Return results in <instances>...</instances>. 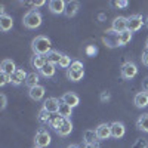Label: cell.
Listing matches in <instances>:
<instances>
[{"instance_id":"cell-1","label":"cell","mask_w":148,"mask_h":148,"mask_svg":"<svg viewBox=\"0 0 148 148\" xmlns=\"http://www.w3.org/2000/svg\"><path fill=\"white\" fill-rule=\"evenodd\" d=\"M31 47L34 51V55H47L51 52V40L46 36H37L31 43Z\"/></svg>"},{"instance_id":"cell-2","label":"cell","mask_w":148,"mask_h":148,"mask_svg":"<svg viewBox=\"0 0 148 148\" xmlns=\"http://www.w3.org/2000/svg\"><path fill=\"white\" fill-rule=\"evenodd\" d=\"M24 25L27 28H37L42 24V15L37 10H28L25 15H24Z\"/></svg>"},{"instance_id":"cell-3","label":"cell","mask_w":148,"mask_h":148,"mask_svg":"<svg viewBox=\"0 0 148 148\" xmlns=\"http://www.w3.org/2000/svg\"><path fill=\"white\" fill-rule=\"evenodd\" d=\"M34 144L39 148L47 147L49 144H51V135H49V132L46 129H39L37 133H36V136H34Z\"/></svg>"},{"instance_id":"cell-4","label":"cell","mask_w":148,"mask_h":148,"mask_svg":"<svg viewBox=\"0 0 148 148\" xmlns=\"http://www.w3.org/2000/svg\"><path fill=\"white\" fill-rule=\"evenodd\" d=\"M136 74H138V68L133 62H125L121 65V76L125 79L130 80V79H133L135 76H136Z\"/></svg>"},{"instance_id":"cell-5","label":"cell","mask_w":148,"mask_h":148,"mask_svg":"<svg viewBox=\"0 0 148 148\" xmlns=\"http://www.w3.org/2000/svg\"><path fill=\"white\" fill-rule=\"evenodd\" d=\"M142 22H144V19H142L141 15H132V16H129L127 18V30L132 31V33L138 31L142 27Z\"/></svg>"},{"instance_id":"cell-6","label":"cell","mask_w":148,"mask_h":148,"mask_svg":"<svg viewBox=\"0 0 148 148\" xmlns=\"http://www.w3.org/2000/svg\"><path fill=\"white\" fill-rule=\"evenodd\" d=\"M127 30V18L125 16H117L114 21H113V31L116 33H123Z\"/></svg>"},{"instance_id":"cell-7","label":"cell","mask_w":148,"mask_h":148,"mask_svg":"<svg viewBox=\"0 0 148 148\" xmlns=\"http://www.w3.org/2000/svg\"><path fill=\"white\" fill-rule=\"evenodd\" d=\"M125 125L120 121H114L113 125H111V136L116 138V139H120L125 136Z\"/></svg>"},{"instance_id":"cell-8","label":"cell","mask_w":148,"mask_h":148,"mask_svg":"<svg viewBox=\"0 0 148 148\" xmlns=\"http://www.w3.org/2000/svg\"><path fill=\"white\" fill-rule=\"evenodd\" d=\"M59 101L56 99V98H47V99L45 101V104H43V110H46V111H49L51 114H55V113H58V110H59Z\"/></svg>"},{"instance_id":"cell-9","label":"cell","mask_w":148,"mask_h":148,"mask_svg":"<svg viewBox=\"0 0 148 148\" xmlns=\"http://www.w3.org/2000/svg\"><path fill=\"white\" fill-rule=\"evenodd\" d=\"M96 135H98V139H108L111 136V125H107V123H102L96 127Z\"/></svg>"},{"instance_id":"cell-10","label":"cell","mask_w":148,"mask_h":148,"mask_svg":"<svg viewBox=\"0 0 148 148\" xmlns=\"http://www.w3.org/2000/svg\"><path fill=\"white\" fill-rule=\"evenodd\" d=\"M25 79H27V73L24 71V68H16L15 73L10 76V82L14 83L15 86H19L22 82L25 83Z\"/></svg>"},{"instance_id":"cell-11","label":"cell","mask_w":148,"mask_h":148,"mask_svg":"<svg viewBox=\"0 0 148 148\" xmlns=\"http://www.w3.org/2000/svg\"><path fill=\"white\" fill-rule=\"evenodd\" d=\"M65 2L64 0H52V2H49V9H51L52 14H64L65 12Z\"/></svg>"},{"instance_id":"cell-12","label":"cell","mask_w":148,"mask_h":148,"mask_svg":"<svg viewBox=\"0 0 148 148\" xmlns=\"http://www.w3.org/2000/svg\"><path fill=\"white\" fill-rule=\"evenodd\" d=\"M135 105L138 108H145L148 105V92H139L135 95V99H133Z\"/></svg>"},{"instance_id":"cell-13","label":"cell","mask_w":148,"mask_h":148,"mask_svg":"<svg viewBox=\"0 0 148 148\" xmlns=\"http://www.w3.org/2000/svg\"><path fill=\"white\" fill-rule=\"evenodd\" d=\"M62 102L74 108V107H77V105H79L80 99H79V96H77L76 93H73V92H67V93L62 96Z\"/></svg>"},{"instance_id":"cell-14","label":"cell","mask_w":148,"mask_h":148,"mask_svg":"<svg viewBox=\"0 0 148 148\" xmlns=\"http://www.w3.org/2000/svg\"><path fill=\"white\" fill-rule=\"evenodd\" d=\"M14 27V19H12L9 15H0V30L3 33L12 30Z\"/></svg>"},{"instance_id":"cell-15","label":"cell","mask_w":148,"mask_h":148,"mask_svg":"<svg viewBox=\"0 0 148 148\" xmlns=\"http://www.w3.org/2000/svg\"><path fill=\"white\" fill-rule=\"evenodd\" d=\"M15 70H16V67H15V64H14V61H12V59L2 61V65H0V71H2V73L12 76V74L15 73Z\"/></svg>"},{"instance_id":"cell-16","label":"cell","mask_w":148,"mask_h":148,"mask_svg":"<svg viewBox=\"0 0 148 148\" xmlns=\"http://www.w3.org/2000/svg\"><path fill=\"white\" fill-rule=\"evenodd\" d=\"M28 93H30V98H31V99L40 101L42 98L45 96V88H43V86H40V84H37V86H34V88L30 89Z\"/></svg>"},{"instance_id":"cell-17","label":"cell","mask_w":148,"mask_h":148,"mask_svg":"<svg viewBox=\"0 0 148 148\" xmlns=\"http://www.w3.org/2000/svg\"><path fill=\"white\" fill-rule=\"evenodd\" d=\"M79 2H74V0H73V2H67V5H65V12H64V14L68 16V18H71V16H74V15H76L77 14V10H79Z\"/></svg>"},{"instance_id":"cell-18","label":"cell","mask_w":148,"mask_h":148,"mask_svg":"<svg viewBox=\"0 0 148 148\" xmlns=\"http://www.w3.org/2000/svg\"><path fill=\"white\" fill-rule=\"evenodd\" d=\"M71 130H73V125H71V121H70L68 119H65V120H64V123L61 125V127L56 130V133L59 135V136H67V135H70V133H71Z\"/></svg>"},{"instance_id":"cell-19","label":"cell","mask_w":148,"mask_h":148,"mask_svg":"<svg viewBox=\"0 0 148 148\" xmlns=\"http://www.w3.org/2000/svg\"><path fill=\"white\" fill-rule=\"evenodd\" d=\"M31 64H33L34 68L42 70V68L47 64V59H46L45 55H34V56H33V61H31Z\"/></svg>"},{"instance_id":"cell-20","label":"cell","mask_w":148,"mask_h":148,"mask_svg":"<svg viewBox=\"0 0 148 148\" xmlns=\"http://www.w3.org/2000/svg\"><path fill=\"white\" fill-rule=\"evenodd\" d=\"M130 39H132V31L126 30V31H123V33H120L117 36V40L116 42H117L119 46H125V45H127L130 42Z\"/></svg>"},{"instance_id":"cell-21","label":"cell","mask_w":148,"mask_h":148,"mask_svg":"<svg viewBox=\"0 0 148 148\" xmlns=\"http://www.w3.org/2000/svg\"><path fill=\"white\" fill-rule=\"evenodd\" d=\"M67 76L71 82H80L84 76V70H71V68H68Z\"/></svg>"},{"instance_id":"cell-22","label":"cell","mask_w":148,"mask_h":148,"mask_svg":"<svg viewBox=\"0 0 148 148\" xmlns=\"http://www.w3.org/2000/svg\"><path fill=\"white\" fill-rule=\"evenodd\" d=\"M64 117H61L58 113H55V114H52L51 116V120H49V125H51V127H53L55 130H58L59 127H61V125L64 123Z\"/></svg>"},{"instance_id":"cell-23","label":"cell","mask_w":148,"mask_h":148,"mask_svg":"<svg viewBox=\"0 0 148 148\" xmlns=\"http://www.w3.org/2000/svg\"><path fill=\"white\" fill-rule=\"evenodd\" d=\"M58 114H59L61 117H64V119L71 117V114H73V107H70V105H67V104H64V102H61L59 110H58Z\"/></svg>"},{"instance_id":"cell-24","label":"cell","mask_w":148,"mask_h":148,"mask_svg":"<svg viewBox=\"0 0 148 148\" xmlns=\"http://www.w3.org/2000/svg\"><path fill=\"white\" fill-rule=\"evenodd\" d=\"M96 139H98L96 130H86L84 132V142H86V145H96L95 144Z\"/></svg>"},{"instance_id":"cell-25","label":"cell","mask_w":148,"mask_h":148,"mask_svg":"<svg viewBox=\"0 0 148 148\" xmlns=\"http://www.w3.org/2000/svg\"><path fill=\"white\" fill-rule=\"evenodd\" d=\"M25 84L28 86V88H34V86L39 84V76H37V73L33 71V73H28L27 74V79H25Z\"/></svg>"},{"instance_id":"cell-26","label":"cell","mask_w":148,"mask_h":148,"mask_svg":"<svg viewBox=\"0 0 148 148\" xmlns=\"http://www.w3.org/2000/svg\"><path fill=\"white\" fill-rule=\"evenodd\" d=\"M61 58H62V55H61L59 52H56V51H51L47 55H46V59H47V62H51V64H59V61H61Z\"/></svg>"},{"instance_id":"cell-27","label":"cell","mask_w":148,"mask_h":148,"mask_svg":"<svg viewBox=\"0 0 148 148\" xmlns=\"http://www.w3.org/2000/svg\"><path fill=\"white\" fill-rule=\"evenodd\" d=\"M136 126H138V129H141V130H144V132L148 133V114L139 116V119L136 121Z\"/></svg>"},{"instance_id":"cell-28","label":"cell","mask_w":148,"mask_h":148,"mask_svg":"<svg viewBox=\"0 0 148 148\" xmlns=\"http://www.w3.org/2000/svg\"><path fill=\"white\" fill-rule=\"evenodd\" d=\"M40 73L43 74L45 77H53V74H55V65L51 64V62H47V64L40 70Z\"/></svg>"},{"instance_id":"cell-29","label":"cell","mask_w":148,"mask_h":148,"mask_svg":"<svg viewBox=\"0 0 148 148\" xmlns=\"http://www.w3.org/2000/svg\"><path fill=\"white\" fill-rule=\"evenodd\" d=\"M51 113L49 111H46V110H42L40 113H39V120L42 121V123H47L49 125V120H51Z\"/></svg>"},{"instance_id":"cell-30","label":"cell","mask_w":148,"mask_h":148,"mask_svg":"<svg viewBox=\"0 0 148 148\" xmlns=\"http://www.w3.org/2000/svg\"><path fill=\"white\" fill-rule=\"evenodd\" d=\"M71 64H73V62H71L70 56H67V55H62V58H61V61H59V67H62V68H68Z\"/></svg>"},{"instance_id":"cell-31","label":"cell","mask_w":148,"mask_h":148,"mask_svg":"<svg viewBox=\"0 0 148 148\" xmlns=\"http://www.w3.org/2000/svg\"><path fill=\"white\" fill-rule=\"evenodd\" d=\"M9 82H10V76H9V74L2 73V76H0V86H5V84L9 83Z\"/></svg>"},{"instance_id":"cell-32","label":"cell","mask_w":148,"mask_h":148,"mask_svg":"<svg viewBox=\"0 0 148 148\" xmlns=\"http://www.w3.org/2000/svg\"><path fill=\"white\" fill-rule=\"evenodd\" d=\"M147 147H148V144H147L145 139H138L133 145V148H147Z\"/></svg>"},{"instance_id":"cell-33","label":"cell","mask_w":148,"mask_h":148,"mask_svg":"<svg viewBox=\"0 0 148 148\" xmlns=\"http://www.w3.org/2000/svg\"><path fill=\"white\" fill-rule=\"evenodd\" d=\"M71 70H83V64L80 62V61H74V62L70 65Z\"/></svg>"},{"instance_id":"cell-34","label":"cell","mask_w":148,"mask_h":148,"mask_svg":"<svg viewBox=\"0 0 148 148\" xmlns=\"http://www.w3.org/2000/svg\"><path fill=\"white\" fill-rule=\"evenodd\" d=\"M142 64L148 67V51H145V52L142 53Z\"/></svg>"},{"instance_id":"cell-35","label":"cell","mask_w":148,"mask_h":148,"mask_svg":"<svg viewBox=\"0 0 148 148\" xmlns=\"http://www.w3.org/2000/svg\"><path fill=\"white\" fill-rule=\"evenodd\" d=\"M110 99V92H102V95H101V101H108Z\"/></svg>"},{"instance_id":"cell-36","label":"cell","mask_w":148,"mask_h":148,"mask_svg":"<svg viewBox=\"0 0 148 148\" xmlns=\"http://www.w3.org/2000/svg\"><path fill=\"white\" fill-rule=\"evenodd\" d=\"M31 5H33V6H36V8H39V6H43V5H45V2H43V0H39V2H33Z\"/></svg>"},{"instance_id":"cell-37","label":"cell","mask_w":148,"mask_h":148,"mask_svg":"<svg viewBox=\"0 0 148 148\" xmlns=\"http://www.w3.org/2000/svg\"><path fill=\"white\" fill-rule=\"evenodd\" d=\"M0 99H2V108H5L6 107V96L2 95V96H0Z\"/></svg>"},{"instance_id":"cell-38","label":"cell","mask_w":148,"mask_h":148,"mask_svg":"<svg viewBox=\"0 0 148 148\" xmlns=\"http://www.w3.org/2000/svg\"><path fill=\"white\" fill-rule=\"evenodd\" d=\"M117 6H121V8H125V6H127V2H119V3H117Z\"/></svg>"},{"instance_id":"cell-39","label":"cell","mask_w":148,"mask_h":148,"mask_svg":"<svg viewBox=\"0 0 148 148\" xmlns=\"http://www.w3.org/2000/svg\"><path fill=\"white\" fill-rule=\"evenodd\" d=\"M144 89H145V92L148 90V79H145V82H144Z\"/></svg>"},{"instance_id":"cell-40","label":"cell","mask_w":148,"mask_h":148,"mask_svg":"<svg viewBox=\"0 0 148 148\" xmlns=\"http://www.w3.org/2000/svg\"><path fill=\"white\" fill-rule=\"evenodd\" d=\"M84 148H96V145H86Z\"/></svg>"},{"instance_id":"cell-41","label":"cell","mask_w":148,"mask_h":148,"mask_svg":"<svg viewBox=\"0 0 148 148\" xmlns=\"http://www.w3.org/2000/svg\"><path fill=\"white\" fill-rule=\"evenodd\" d=\"M145 51H148V39H147V42H145Z\"/></svg>"},{"instance_id":"cell-42","label":"cell","mask_w":148,"mask_h":148,"mask_svg":"<svg viewBox=\"0 0 148 148\" xmlns=\"http://www.w3.org/2000/svg\"><path fill=\"white\" fill-rule=\"evenodd\" d=\"M68 148H79V147H77V145H70Z\"/></svg>"},{"instance_id":"cell-43","label":"cell","mask_w":148,"mask_h":148,"mask_svg":"<svg viewBox=\"0 0 148 148\" xmlns=\"http://www.w3.org/2000/svg\"><path fill=\"white\" fill-rule=\"evenodd\" d=\"M145 25L148 27V18H147V21H145Z\"/></svg>"},{"instance_id":"cell-44","label":"cell","mask_w":148,"mask_h":148,"mask_svg":"<svg viewBox=\"0 0 148 148\" xmlns=\"http://www.w3.org/2000/svg\"><path fill=\"white\" fill-rule=\"evenodd\" d=\"M36 148H39V147H36Z\"/></svg>"},{"instance_id":"cell-45","label":"cell","mask_w":148,"mask_h":148,"mask_svg":"<svg viewBox=\"0 0 148 148\" xmlns=\"http://www.w3.org/2000/svg\"><path fill=\"white\" fill-rule=\"evenodd\" d=\"M147 92H148V90H147Z\"/></svg>"}]
</instances>
